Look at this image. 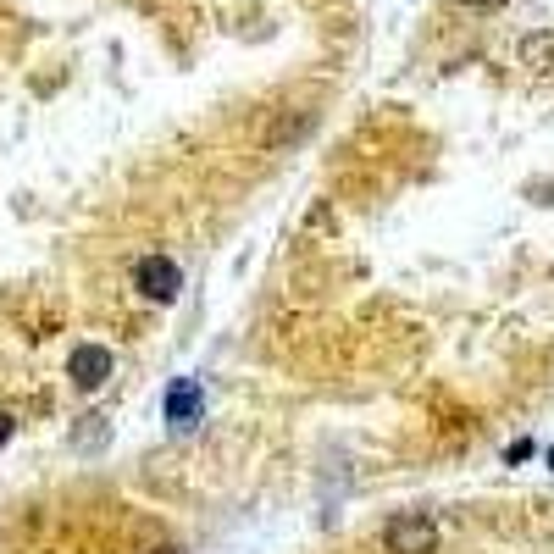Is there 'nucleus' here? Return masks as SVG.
Wrapping results in <instances>:
<instances>
[{"mask_svg": "<svg viewBox=\"0 0 554 554\" xmlns=\"http://www.w3.org/2000/svg\"><path fill=\"white\" fill-rule=\"evenodd\" d=\"M150 554H189V549H178V543H156Z\"/></svg>", "mask_w": 554, "mask_h": 554, "instance_id": "7", "label": "nucleus"}, {"mask_svg": "<svg viewBox=\"0 0 554 554\" xmlns=\"http://www.w3.org/2000/svg\"><path fill=\"white\" fill-rule=\"evenodd\" d=\"M200 416H205V394H200V383L194 377H178V383L167 388V422L172 427H200Z\"/></svg>", "mask_w": 554, "mask_h": 554, "instance_id": "3", "label": "nucleus"}, {"mask_svg": "<svg viewBox=\"0 0 554 554\" xmlns=\"http://www.w3.org/2000/svg\"><path fill=\"white\" fill-rule=\"evenodd\" d=\"M466 6H499V0H466Z\"/></svg>", "mask_w": 554, "mask_h": 554, "instance_id": "8", "label": "nucleus"}, {"mask_svg": "<svg viewBox=\"0 0 554 554\" xmlns=\"http://www.w3.org/2000/svg\"><path fill=\"white\" fill-rule=\"evenodd\" d=\"M521 61L538 67V73H554V28H538V34L521 45Z\"/></svg>", "mask_w": 554, "mask_h": 554, "instance_id": "5", "label": "nucleus"}, {"mask_svg": "<svg viewBox=\"0 0 554 554\" xmlns=\"http://www.w3.org/2000/svg\"><path fill=\"white\" fill-rule=\"evenodd\" d=\"M111 366H117V361H111L106 344H78L73 361H67V377H73L78 388H100L111 377Z\"/></svg>", "mask_w": 554, "mask_h": 554, "instance_id": "4", "label": "nucleus"}, {"mask_svg": "<svg viewBox=\"0 0 554 554\" xmlns=\"http://www.w3.org/2000/svg\"><path fill=\"white\" fill-rule=\"evenodd\" d=\"M383 549L388 554H438V521L433 516H399V521H388Z\"/></svg>", "mask_w": 554, "mask_h": 554, "instance_id": "2", "label": "nucleus"}, {"mask_svg": "<svg viewBox=\"0 0 554 554\" xmlns=\"http://www.w3.org/2000/svg\"><path fill=\"white\" fill-rule=\"evenodd\" d=\"M17 433V422H12V410H0V444H6V438Z\"/></svg>", "mask_w": 554, "mask_h": 554, "instance_id": "6", "label": "nucleus"}, {"mask_svg": "<svg viewBox=\"0 0 554 554\" xmlns=\"http://www.w3.org/2000/svg\"><path fill=\"white\" fill-rule=\"evenodd\" d=\"M133 283H139L156 305H172L183 294V272H178V261H167V255H139V261H133Z\"/></svg>", "mask_w": 554, "mask_h": 554, "instance_id": "1", "label": "nucleus"}, {"mask_svg": "<svg viewBox=\"0 0 554 554\" xmlns=\"http://www.w3.org/2000/svg\"><path fill=\"white\" fill-rule=\"evenodd\" d=\"M549 466H554V455H549Z\"/></svg>", "mask_w": 554, "mask_h": 554, "instance_id": "9", "label": "nucleus"}]
</instances>
